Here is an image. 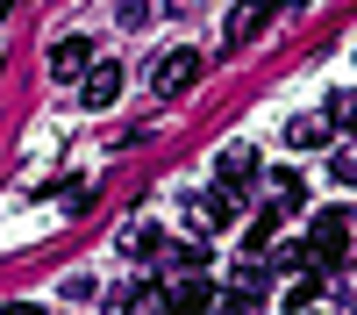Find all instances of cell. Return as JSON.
Listing matches in <instances>:
<instances>
[{
    "instance_id": "obj_1",
    "label": "cell",
    "mask_w": 357,
    "mask_h": 315,
    "mask_svg": "<svg viewBox=\"0 0 357 315\" xmlns=\"http://www.w3.org/2000/svg\"><path fill=\"white\" fill-rule=\"evenodd\" d=\"M307 251H314V265H343V251H350V215H343V208H314Z\"/></svg>"
},
{
    "instance_id": "obj_2",
    "label": "cell",
    "mask_w": 357,
    "mask_h": 315,
    "mask_svg": "<svg viewBox=\"0 0 357 315\" xmlns=\"http://www.w3.org/2000/svg\"><path fill=\"white\" fill-rule=\"evenodd\" d=\"M93 65H100V57H93L86 36H57V43H50V79H86Z\"/></svg>"
},
{
    "instance_id": "obj_3",
    "label": "cell",
    "mask_w": 357,
    "mask_h": 315,
    "mask_svg": "<svg viewBox=\"0 0 357 315\" xmlns=\"http://www.w3.org/2000/svg\"><path fill=\"white\" fill-rule=\"evenodd\" d=\"M79 101H86V108H114V101H122V65H114V57H100V65L79 79Z\"/></svg>"
},
{
    "instance_id": "obj_4",
    "label": "cell",
    "mask_w": 357,
    "mask_h": 315,
    "mask_svg": "<svg viewBox=\"0 0 357 315\" xmlns=\"http://www.w3.org/2000/svg\"><path fill=\"white\" fill-rule=\"evenodd\" d=\"M193 79H200V50H172L165 65H158V94L178 101V94H193Z\"/></svg>"
},
{
    "instance_id": "obj_5",
    "label": "cell",
    "mask_w": 357,
    "mask_h": 315,
    "mask_svg": "<svg viewBox=\"0 0 357 315\" xmlns=\"http://www.w3.org/2000/svg\"><path fill=\"white\" fill-rule=\"evenodd\" d=\"M207 308H215V286H207V272H186V279L165 294V315H207Z\"/></svg>"
},
{
    "instance_id": "obj_6",
    "label": "cell",
    "mask_w": 357,
    "mask_h": 315,
    "mask_svg": "<svg viewBox=\"0 0 357 315\" xmlns=\"http://www.w3.org/2000/svg\"><path fill=\"white\" fill-rule=\"evenodd\" d=\"M286 215H293L286 200H279V208H257L250 229H243V258H264V251H272V237H279V222H286Z\"/></svg>"
},
{
    "instance_id": "obj_7",
    "label": "cell",
    "mask_w": 357,
    "mask_h": 315,
    "mask_svg": "<svg viewBox=\"0 0 357 315\" xmlns=\"http://www.w3.org/2000/svg\"><path fill=\"white\" fill-rule=\"evenodd\" d=\"M264 22H272V0H243V8L229 15V43H236V50L257 43V36H264Z\"/></svg>"
},
{
    "instance_id": "obj_8",
    "label": "cell",
    "mask_w": 357,
    "mask_h": 315,
    "mask_svg": "<svg viewBox=\"0 0 357 315\" xmlns=\"http://www.w3.org/2000/svg\"><path fill=\"white\" fill-rule=\"evenodd\" d=\"M215 172H222V186H236V193H243V186L257 180V151H250V143H229V151L215 158Z\"/></svg>"
},
{
    "instance_id": "obj_9",
    "label": "cell",
    "mask_w": 357,
    "mask_h": 315,
    "mask_svg": "<svg viewBox=\"0 0 357 315\" xmlns=\"http://www.w3.org/2000/svg\"><path fill=\"white\" fill-rule=\"evenodd\" d=\"M329 129H336L329 115H301V122L286 129V143H293V151H321V143H329Z\"/></svg>"
},
{
    "instance_id": "obj_10",
    "label": "cell",
    "mask_w": 357,
    "mask_h": 315,
    "mask_svg": "<svg viewBox=\"0 0 357 315\" xmlns=\"http://www.w3.org/2000/svg\"><path fill=\"white\" fill-rule=\"evenodd\" d=\"M200 222H207V229H229V222H236V186L200 193Z\"/></svg>"
},
{
    "instance_id": "obj_11",
    "label": "cell",
    "mask_w": 357,
    "mask_h": 315,
    "mask_svg": "<svg viewBox=\"0 0 357 315\" xmlns=\"http://www.w3.org/2000/svg\"><path fill=\"white\" fill-rule=\"evenodd\" d=\"M272 193L286 200V208H301V200H307V180H301L293 165H279V172H272Z\"/></svg>"
},
{
    "instance_id": "obj_12",
    "label": "cell",
    "mask_w": 357,
    "mask_h": 315,
    "mask_svg": "<svg viewBox=\"0 0 357 315\" xmlns=\"http://www.w3.org/2000/svg\"><path fill=\"white\" fill-rule=\"evenodd\" d=\"M172 265H178V272H207V265H215V251H207V244H178Z\"/></svg>"
},
{
    "instance_id": "obj_13",
    "label": "cell",
    "mask_w": 357,
    "mask_h": 315,
    "mask_svg": "<svg viewBox=\"0 0 357 315\" xmlns=\"http://www.w3.org/2000/svg\"><path fill=\"white\" fill-rule=\"evenodd\" d=\"M122 244H129L136 258H158V251H165V237H158V229H151V222H136V229H129V237H122Z\"/></svg>"
},
{
    "instance_id": "obj_14",
    "label": "cell",
    "mask_w": 357,
    "mask_h": 315,
    "mask_svg": "<svg viewBox=\"0 0 357 315\" xmlns=\"http://www.w3.org/2000/svg\"><path fill=\"white\" fill-rule=\"evenodd\" d=\"M329 122H336V129H350V136H357V94H336V101H329Z\"/></svg>"
},
{
    "instance_id": "obj_15",
    "label": "cell",
    "mask_w": 357,
    "mask_h": 315,
    "mask_svg": "<svg viewBox=\"0 0 357 315\" xmlns=\"http://www.w3.org/2000/svg\"><path fill=\"white\" fill-rule=\"evenodd\" d=\"M329 180H336V186H357V151H336V158H329Z\"/></svg>"
},
{
    "instance_id": "obj_16",
    "label": "cell",
    "mask_w": 357,
    "mask_h": 315,
    "mask_svg": "<svg viewBox=\"0 0 357 315\" xmlns=\"http://www.w3.org/2000/svg\"><path fill=\"white\" fill-rule=\"evenodd\" d=\"M114 22H122V29H143V22H151V0H122V8H114Z\"/></svg>"
},
{
    "instance_id": "obj_17",
    "label": "cell",
    "mask_w": 357,
    "mask_h": 315,
    "mask_svg": "<svg viewBox=\"0 0 357 315\" xmlns=\"http://www.w3.org/2000/svg\"><path fill=\"white\" fill-rule=\"evenodd\" d=\"M314 294H321V279L307 272V279H301V286H293V294H286V308H301V315H307V308H314Z\"/></svg>"
},
{
    "instance_id": "obj_18",
    "label": "cell",
    "mask_w": 357,
    "mask_h": 315,
    "mask_svg": "<svg viewBox=\"0 0 357 315\" xmlns=\"http://www.w3.org/2000/svg\"><path fill=\"white\" fill-rule=\"evenodd\" d=\"M0 315H43L36 301H8V308H0Z\"/></svg>"
},
{
    "instance_id": "obj_19",
    "label": "cell",
    "mask_w": 357,
    "mask_h": 315,
    "mask_svg": "<svg viewBox=\"0 0 357 315\" xmlns=\"http://www.w3.org/2000/svg\"><path fill=\"white\" fill-rule=\"evenodd\" d=\"M279 8H307V0H279Z\"/></svg>"
},
{
    "instance_id": "obj_20",
    "label": "cell",
    "mask_w": 357,
    "mask_h": 315,
    "mask_svg": "<svg viewBox=\"0 0 357 315\" xmlns=\"http://www.w3.org/2000/svg\"><path fill=\"white\" fill-rule=\"evenodd\" d=\"M0 15H15V0H0Z\"/></svg>"
}]
</instances>
